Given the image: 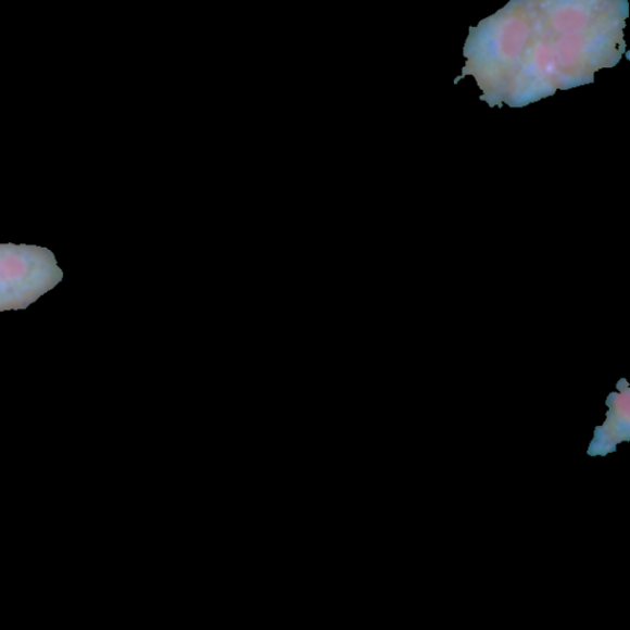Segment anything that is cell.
<instances>
[{
    "label": "cell",
    "mask_w": 630,
    "mask_h": 630,
    "mask_svg": "<svg viewBox=\"0 0 630 630\" xmlns=\"http://www.w3.org/2000/svg\"><path fill=\"white\" fill-rule=\"evenodd\" d=\"M63 280L50 249L0 243V312L24 311Z\"/></svg>",
    "instance_id": "1"
}]
</instances>
